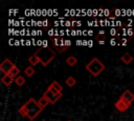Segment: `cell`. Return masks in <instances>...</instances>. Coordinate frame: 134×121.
Wrapping results in <instances>:
<instances>
[{
    "mask_svg": "<svg viewBox=\"0 0 134 121\" xmlns=\"http://www.w3.org/2000/svg\"><path fill=\"white\" fill-rule=\"evenodd\" d=\"M42 110L43 109L39 106L38 101H36L34 98H30L25 104H23L19 108V114L23 117L28 118L29 120H34Z\"/></svg>",
    "mask_w": 134,
    "mask_h": 121,
    "instance_id": "cell-1",
    "label": "cell"
},
{
    "mask_svg": "<svg viewBox=\"0 0 134 121\" xmlns=\"http://www.w3.org/2000/svg\"><path fill=\"white\" fill-rule=\"evenodd\" d=\"M86 69L94 77H97L104 69H105V64L100 62L96 57H94L90 62L87 63Z\"/></svg>",
    "mask_w": 134,
    "mask_h": 121,
    "instance_id": "cell-2",
    "label": "cell"
},
{
    "mask_svg": "<svg viewBox=\"0 0 134 121\" xmlns=\"http://www.w3.org/2000/svg\"><path fill=\"white\" fill-rule=\"evenodd\" d=\"M15 66V64L9 60V59H5L1 64H0V70L4 74V75H8L9 72L12 70V68Z\"/></svg>",
    "mask_w": 134,
    "mask_h": 121,
    "instance_id": "cell-3",
    "label": "cell"
},
{
    "mask_svg": "<svg viewBox=\"0 0 134 121\" xmlns=\"http://www.w3.org/2000/svg\"><path fill=\"white\" fill-rule=\"evenodd\" d=\"M44 96L48 98V100L50 101V104H54L57 101H59L62 98V93L59 94H53L51 92H49L48 89H46V92L44 93Z\"/></svg>",
    "mask_w": 134,
    "mask_h": 121,
    "instance_id": "cell-4",
    "label": "cell"
},
{
    "mask_svg": "<svg viewBox=\"0 0 134 121\" xmlns=\"http://www.w3.org/2000/svg\"><path fill=\"white\" fill-rule=\"evenodd\" d=\"M114 106H115V108H116L117 110H119V112H126V110L131 106V103H129V102H127V101H125V100L118 99V100L115 102Z\"/></svg>",
    "mask_w": 134,
    "mask_h": 121,
    "instance_id": "cell-5",
    "label": "cell"
},
{
    "mask_svg": "<svg viewBox=\"0 0 134 121\" xmlns=\"http://www.w3.org/2000/svg\"><path fill=\"white\" fill-rule=\"evenodd\" d=\"M47 89L53 94H59V93H62L63 90V86L58 82V81H52L51 84L47 87Z\"/></svg>",
    "mask_w": 134,
    "mask_h": 121,
    "instance_id": "cell-6",
    "label": "cell"
},
{
    "mask_svg": "<svg viewBox=\"0 0 134 121\" xmlns=\"http://www.w3.org/2000/svg\"><path fill=\"white\" fill-rule=\"evenodd\" d=\"M119 99L125 100V101H127V102H129V103H131V104H132V102L134 101V94H133L131 90L126 89V90L120 95Z\"/></svg>",
    "mask_w": 134,
    "mask_h": 121,
    "instance_id": "cell-7",
    "label": "cell"
},
{
    "mask_svg": "<svg viewBox=\"0 0 134 121\" xmlns=\"http://www.w3.org/2000/svg\"><path fill=\"white\" fill-rule=\"evenodd\" d=\"M28 62L30 63V66H35V65H37L38 63H41L40 58H39V56H38L37 53H35L34 55H31V56L28 58Z\"/></svg>",
    "mask_w": 134,
    "mask_h": 121,
    "instance_id": "cell-8",
    "label": "cell"
},
{
    "mask_svg": "<svg viewBox=\"0 0 134 121\" xmlns=\"http://www.w3.org/2000/svg\"><path fill=\"white\" fill-rule=\"evenodd\" d=\"M1 82L4 84V85H6V86H9L13 82H15V79L10 76V75H4L2 78H1Z\"/></svg>",
    "mask_w": 134,
    "mask_h": 121,
    "instance_id": "cell-9",
    "label": "cell"
},
{
    "mask_svg": "<svg viewBox=\"0 0 134 121\" xmlns=\"http://www.w3.org/2000/svg\"><path fill=\"white\" fill-rule=\"evenodd\" d=\"M49 103H50V101H49V100H48V98H47V97H45L44 95H43V96L38 100V104H39V106H40L42 109H43V108H45Z\"/></svg>",
    "mask_w": 134,
    "mask_h": 121,
    "instance_id": "cell-10",
    "label": "cell"
},
{
    "mask_svg": "<svg viewBox=\"0 0 134 121\" xmlns=\"http://www.w3.org/2000/svg\"><path fill=\"white\" fill-rule=\"evenodd\" d=\"M120 60H121V62L122 63H125V64H130L132 61H133V57L131 56V54H129V53H126V54H124L121 57H120Z\"/></svg>",
    "mask_w": 134,
    "mask_h": 121,
    "instance_id": "cell-11",
    "label": "cell"
},
{
    "mask_svg": "<svg viewBox=\"0 0 134 121\" xmlns=\"http://www.w3.org/2000/svg\"><path fill=\"white\" fill-rule=\"evenodd\" d=\"M66 63L69 65V66H73L77 63V58L74 57V56H69L67 59H66Z\"/></svg>",
    "mask_w": 134,
    "mask_h": 121,
    "instance_id": "cell-12",
    "label": "cell"
},
{
    "mask_svg": "<svg viewBox=\"0 0 134 121\" xmlns=\"http://www.w3.org/2000/svg\"><path fill=\"white\" fill-rule=\"evenodd\" d=\"M95 39L97 40V42H98L99 44H104L105 41H106V36H105L104 32H99V34L95 37Z\"/></svg>",
    "mask_w": 134,
    "mask_h": 121,
    "instance_id": "cell-13",
    "label": "cell"
},
{
    "mask_svg": "<svg viewBox=\"0 0 134 121\" xmlns=\"http://www.w3.org/2000/svg\"><path fill=\"white\" fill-rule=\"evenodd\" d=\"M24 74L27 77H32L35 75V68H34V66H27L24 69Z\"/></svg>",
    "mask_w": 134,
    "mask_h": 121,
    "instance_id": "cell-14",
    "label": "cell"
},
{
    "mask_svg": "<svg viewBox=\"0 0 134 121\" xmlns=\"http://www.w3.org/2000/svg\"><path fill=\"white\" fill-rule=\"evenodd\" d=\"M19 74H20V69H19V68H18V67L15 65V66L12 68V70L9 72V74H8V75H10V76H12V77L15 79V78H17L18 76H20Z\"/></svg>",
    "mask_w": 134,
    "mask_h": 121,
    "instance_id": "cell-15",
    "label": "cell"
},
{
    "mask_svg": "<svg viewBox=\"0 0 134 121\" xmlns=\"http://www.w3.org/2000/svg\"><path fill=\"white\" fill-rule=\"evenodd\" d=\"M15 83L18 86H22L25 84V78L23 76H18L17 78H15Z\"/></svg>",
    "mask_w": 134,
    "mask_h": 121,
    "instance_id": "cell-16",
    "label": "cell"
},
{
    "mask_svg": "<svg viewBox=\"0 0 134 121\" xmlns=\"http://www.w3.org/2000/svg\"><path fill=\"white\" fill-rule=\"evenodd\" d=\"M65 83L69 86V87H72V86H74L75 85V83H76V80L72 77V76H70V77H68L66 80H65Z\"/></svg>",
    "mask_w": 134,
    "mask_h": 121,
    "instance_id": "cell-17",
    "label": "cell"
},
{
    "mask_svg": "<svg viewBox=\"0 0 134 121\" xmlns=\"http://www.w3.org/2000/svg\"><path fill=\"white\" fill-rule=\"evenodd\" d=\"M69 121H70V120H69Z\"/></svg>",
    "mask_w": 134,
    "mask_h": 121,
    "instance_id": "cell-18",
    "label": "cell"
}]
</instances>
